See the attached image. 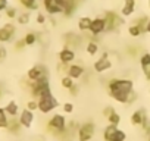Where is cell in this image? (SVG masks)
<instances>
[{
    "label": "cell",
    "mask_w": 150,
    "mask_h": 141,
    "mask_svg": "<svg viewBox=\"0 0 150 141\" xmlns=\"http://www.w3.org/2000/svg\"><path fill=\"white\" fill-rule=\"evenodd\" d=\"M19 3L27 11H37L38 9V2H34V0H19Z\"/></svg>",
    "instance_id": "cell-28"
},
{
    "label": "cell",
    "mask_w": 150,
    "mask_h": 141,
    "mask_svg": "<svg viewBox=\"0 0 150 141\" xmlns=\"http://www.w3.org/2000/svg\"><path fill=\"white\" fill-rule=\"evenodd\" d=\"M8 6H9V0H0V12L6 11Z\"/></svg>",
    "instance_id": "cell-41"
},
{
    "label": "cell",
    "mask_w": 150,
    "mask_h": 141,
    "mask_svg": "<svg viewBox=\"0 0 150 141\" xmlns=\"http://www.w3.org/2000/svg\"><path fill=\"white\" fill-rule=\"evenodd\" d=\"M93 35H100L106 31V22L103 19V16H97L94 19H91V25H90V30H88Z\"/></svg>",
    "instance_id": "cell-12"
},
{
    "label": "cell",
    "mask_w": 150,
    "mask_h": 141,
    "mask_svg": "<svg viewBox=\"0 0 150 141\" xmlns=\"http://www.w3.org/2000/svg\"><path fill=\"white\" fill-rule=\"evenodd\" d=\"M8 59V49L5 46H0V63Z\"/></svg>",
    "instance_id": "cell-36"
},
{
    "label": "cell",
    "mask_w": 150,
    "mask_h": 141,
    "mask_svg": "<svg viewBox=\"0 0 150 141\" xmlns=\"http://www.w3.org/2000/svg\"><path fill=\"white\" fill-rule=\"evenodd\" d=\"M30 19H31V13L30 12H21L16 16V21H18L19 25H28L30 24Z\"/></svg>",
    "instance_id": "cell-27"
},
{
    "label": "cell",
    "mask_w": 150,
    "mask_h": 141,
    "mask_svg": "<svg viewBox=\"0 0 150 141\" xmlns=\"http://www.w3.org/2000/svg\"><path fill=\"white\" fill-rule=\"evenodd\" d=\"M34 2H37V0H34Z\"/></svg>",
    "instance_id": "cell-49"
},
{
    "label": "cell",
    "mask_w": 150,
    "mask_h": 141,
    "mask_svg": "<svg viewBox=\"0 0 150 141\" xmlns=\"http://www.w3.org/2000/svg\"><path fill=\"white\" fill-rule=\"evenodd\" d=\"M0 21H2V15H0Z\"/></svg>",
    "instance_id": "cell-48"
},
{
    "label": "cell",
    "mask_w": 150,
    "mask_h": 141,
    "mask_svg": "<svg viewBox=\"0 0 150 141\" xmlns=\"http://www.w3.org/2000/svg\"><path fill=\"white\" fill-rule=\"evenodd\" d=\"M81 2V0H65V9H63V16L69 18L75 13V11H77L78 8V3Z\"/></svg>",
    "instance_id": "cell-17"
},
{
    "label": "cell",
    "mask_w": 150,
    "mask_h": 141,
    "mask_svg": "<svg viewBox=\"0 0 150 141\" xmlns=\"http://www.w3.org/2000/svg\"><path fill=\"white\" fill-rule=\"evenodd\" d=\"M147 118H149V116H147L146 109H137V110L132 112L129 121H131V123H132L134 126H141V123H143Z\"/></svg>",
    "instance_id": "cell-15"
},
{
    "label": "cell",
    "mask_w": 150,
    "mask_h": 141,
    "mask_svg": "<svg viewBox=\"0 0 150 141\" xmlns=\"http://www.w3.org/2000/svg\"><path fill=\"white\" fill-rule=\"evenodd\" d=\"M62 109H63V112H65V113H72L75 107H74V103L66 102V103H63V104H62Z\"/></svg>",
    "instance_id": "cell-35"
},
{
    "label": "cell",
    "mask_w": 150,
    "mask_h": 141,
    "mask_svg": "<svg viewBox=\"0 0 150 141\" xmlns=\"http://www.w3.org/2000/svg\"><path fill=\"white\" fill-rule=\"evenodd\" d=\"M108 91L115 102L128 104L129 96L134 91V82L128 78H112L108 82Z\"/></svg>",
    "instance_id": "cell-1"
},
{
    "label": "cell",
    "mask_w": 150,
    "mask_h": 141,
    "mask_svg": "<svg viewBox=\"0 0 150 141\" xmlns=\"http://www.w3.org/2000/svg\"><path fill=\"white\" fill-rule=\"evenodd\" d=\"M22 38H24V43H25L27 47L34 46V44L37 43V32H27Z\"/></svg>",
    "instance_id": "cell-25"
},
{
    "label": "cell",
    "mask_w": 150,
    "mask_h": 141,
    "mask_svg": "<svg viewBox=\"0 0 150 141\" xmlns=\"http://www.w3.org/2000/svg\"><path fill=\"white\" fill-rule=\"evenodd\" d=\"M60 141H71V140H60Z\"/></svg>",
    "instance_id": "cell-46"
},
{
    "label": "cell",
    "mask_w": 150,
    "mask_h": 141,
    "mask_svg": "<svg viewBox=\"0 0 150 141\" xmlns=\"http://www.w3.org/2000/svg\"><path fill=\"white\" fill-rule=\"evenodd\" d=\"M113 110H115V109H113L112 106H106V107L103 109V112H102V113H103V116H105V118H108V116H109Z\"/></svg>",
    "instance_id": "cell-40"
},
{
    "label": "cell",
    "mask_w": 150,
    "mask_h": 141,
    "mask_svg": "<svg viewBox=\"0 0 150 141\" xmlns=\"http://www.w3.org/2000/svg\"><path fill=\"white\" fill-rule=\"evenodd\" d=\"M110 68H112V62H110L109 54H108L106 51H105V53L102 54V57L97 59V60L94 62V65H93L94 72H97V74H103V72H106V70H109Z\"/></svg>",
    "instance_id": "cell-10"
},
{
    "label": "cell",
    "mask_w": 150,
    "mask_h": 141,
    "mask_svg": "<svg viewBox=\"0 0 150 141\" xmlns=\"http://www.w3.org/2000/svg\"><path fill=\"white\" fill-rule=\"evenodd\" d=\"M147 32H150V19H149V24H147Z\"/></svg>",
    "instance_id": "cell-44"
},
{
    "label": "cell",
    "mask_w": 150,
    "mask_h": 141,
    "mask_svg": "<svg viewBox=\"0 0 150 141\" xmlns=\"http://www.w3.org/2000/svg\"><path fill=\"white\" fill-rule=\"evenodd\" d=\"M118 126H115V125H106L105 126V129H103V141H113L115 140V135H116V132H118Z\"/></svg>",
    "instance_id": "cell-21"
},
{
    "label": "cell",
    "mask_w": 150,
    "mask_h": 141,
    "mask_svg": "<svg viewBox=\"0 0 150 141\" xmlns=\"http://www.w3.org/2000/svg\"><path fill=\"white\" fill-rule=\"evenodd\" d=\"M96 134V123L93 121L83 122L77 129V138L78 141H91Z\"/></svg>",
    "instance_id": "cell-5"
},
{
    "label": "cell",
    "mask_w": 150,
    "mask_h": 141,
    "mask_svg": "<svg viewBox=\"0 0 150 141\" xmlns=\"http://www.w3.org/2000/svg\"><path fill=\"white\" fill-rule=\"evenodd\" d=\"M141 128H143V131H144L146 134H150V119H149V118L141 123Z\"/></svg>",
    "instance_id": "cell-38"
},
{
    "label": "cell",
    "mask_w": 150,
    "mask_h": 141,
    "mask_svg": "<svg viewBox=\"0 0 150 141\" xmlns=\"http://www.w3.org/2000/svg\"><path fill=\"white\" fill-rule=\"evenodd\" d=\"M75 57H77V54H75V50L69 49V47H63L60 51H59V62L63 63V65H71L74 63Z\"/></svg>",
    "instance_id": "cell-14"
},
{
    "label": "cell",
    "mask_w": 150,
    "mask_h": 141,
    "mask_svg": "<svg viewBox=\"0 0 150 141\" xmlns=\"http://www.w3.org/2000/svg\"><path fill=\"white\" fill-rule=\"evenodd\" d=\"M125 140H127V134H125L122 129H118V132H116L113 141H125Z\"/></svg>",
    "instance_id": "cell-37"
},
{
    "label": "cell",
    "mask_w": 150,
    "mask_h": 141,
    "mask_svg": "<svg viewBox=\"0 0 150 141\" xmlns=\"http://www.w3.org/2000/svg\"><path fill=\"white\" fill-rule=\"evenodd\" d=\"M149 19L150 18H147L146 15H141V16H138L137 19H134V25H137L140 30H141V32L144 34V32H147V24H149Z\"/></svg>",
    "instance_id": "cell-22"
},
{
    "label": "cell",
    "mask_w": 150,
    "mask_h": 141,
    "mask_svg": "<svg viewBox=\"0 0 150 141\" xmlns=\"http://www.w3.org/2000/svg\"><path fill=\"white\" fill-rule=\"evenodd\" d=\"M128 34L131 35V37H140V35H143V32H141V30L137 27V25H129V28H128Z\"/></svg>",
    "instance_id": "cell-32"
},
{
    "label": "cell",
    "mask_w": 150,
    "mask_h": 141,
    "mask_svg": "<svg viewBox=\"0 0 150 141\" xmlns=\"http://www.w3.org/2000/svg\"><path fill=\"white\" fill-rule=\"evenodd\" d=\"M140 65H141V70L144 74V78L147 81H150V53H143L140 56Z\"/></svg>",
    "instance_id": "cell-16"
},
{
    "label": "cell",
    "mask_w": 150,
    "mask_h": 141,
    "mask_svg": "<svg viewBox=\"0 0 150 141\" xmlns=\"http://www.w3.org/2000/svg\"><path fill=\"white\" fill-rule=\"evenodd\" d=\"M149 9H150V0H149Z\"/></svg>",
    "instance_id": "cell-47"
},
{
    "label": "cell",
    "mask_w": 150,
    "mask_h": 141,
    "mask_svg": "<svg viewBox=\"0 0 150 141\" xmlns=\"http://www.w3.org/2000/svg\"><path fill=\"white\" fill-rule=\"evenodd\" d=\"M90 25H91V18H88V16H83V18L78 19V30H80L81 32L88 31V30H90Z\"/></svg>",
    "instance_id": "cell-23"
},
{
    "label": "cell",
    "mask_w": 150,
    "mask_h": 141,
    "mask_svg": "<svg viewBox=\"0 0 150 141\" xmlns=\"http://www.w3.org/2000/svg\"><path fill=\"white\" fill-rule=\"evenodd\" d=\"M3 109H5V112L8 113L9 118H16V116L19 115V104H18L15 100H9Z\"/></svg>",
    "instance_id": "cell-19"
},
{
    "label": "cell",
    "mask_w": 150,
    "mask_h": 141,
    "mask_svg": "<svg viewBox=\"0 0 150 141\" xmlns=\"http://www.w3.org/2000/svg\"><path fill=\"white\" fill-rule=\"evenodd\" d=\"M149 135V138H147V141H150V134H147Z\"/></svg>",
    "instance_id": "cell-45"
},
{
    "label": "cell",
    "mask_w": 150,
    "mask_h": 141,
    "mask_svg": "<svg viewBox=\"0 0 150 141\" xmlns=\"http://www.w3.org/2000/svg\"><path fill=\"white\" fill-rule=\"evenodd\" d=\"M74 84H75V81H74L71 77H68V75H65V77L60 80V85H62L65 90H69V88H71Z\"/></svg>",
    "instance_id": "cell-30"
},
{
    "label": "cell",
    "mask_w": 150,
    "mask_h": 141,
    "mask_svg": "<svg viewBox=\"0 0 150 141\" xmlns=\"http://www.w3.org/2000/svg\"><path fill=\"white\" fill-rule=\"evenodd\" d=\"M43 6H44L46 12H47L50 16L63 15L65 0H43Z\"/></svg>",
    "instance_id": "cell-8"
},
{
    "label": "cell",
    "mask_w": 150,
    "mask_h": 141,
    "mask_svg": "<svg viewBox=\"0 0 150 141\" xmlns=\"http://www.w3.org/2000/svg\"><path fill=\"white\" fill-rule=\"evenodd\" d=\"M5 12H6V16L9 19H16V16H18V9L15 6H8V9Z\"/></svg>",
    "instance_id": "cell-31"
},
{
    "label": "cell",
    "mask_w": 150,
    "mask_h": 141,
    "mask_svg": "<svg viewBox=\"0 0 150 141\" xmlns=\"http://www.w3.org/2000/svg\"><path fill=\"white\" fill-rule=\"evenodd\" d=\"M34 119H35L34 112L28 110L27 107H24V109L19 112V115H18V121H19L21 126H22V128H25V129H30V128L33 126Z\"/></svg>",
    "instance_id": "cell-9"
},
{
    "label": "cell",
    "mask_w": 150,
    "mask_h": 141,
    "mask_svg": "<svg viewBox=\"0 0 150 141\" xmlns=\"http://www.w3.org/2000/svg\"><path fill=\"white\" fill-rule=\"evenodd\" d=\"M37 24H46V15L37 13Z\"/></svg>",
    "instance_id": "cell-42"
},
{
    "label": "cell",
    "mask_w": 150,
    "mask_h": 141,
    "mask_svg": "<svg viewBox=\"0 0 150 141\" xmlns=\"http://www.w3.org/2000/svg\"><path fill=\"white\" fill-rule=\"evenodd\" d=\"M106 119H108L109 125H115V126H119V123H121V121H122V119H121V115H119L116 110H113Z\"/></svg>",
    "instance_id": "cell-26"
},
{
    "label": "cell",
    "mask_w": 150,
    "mask_h": 141,
    "mask_svg": "<svg viewBox=\"0 0 150 141\" xmlns=\"http://www.w3.org/2000/svg\"><path fill=\"white\" fill-rule=\"evenodd\" d=\"M47 131L53 135H63L68 132V122L65 115L62 113H54L47 122Z\"/></svg>",
    "instance_id": "cell-3"
},
{
    "label": "cell",
    "mask_w": 150,
    "mask_h": 141,
    "mask_svg": "<svg viewBox=\"0 0 150 141\" xmlns=\"http://www.w3.org/2000/svg\"><path fill=\"white\" fill-rule=\"evenodd\" d=\"M50 78H40L34 82L28 81V88H30V94L34 100H38L41 96L46 94H52V85H50Z\"/></svg>",
    "instance_id": "cell-2"
},
{
    "label": "cell",
    "mask_w": 150,
    "mask_h": 141,
    "mask_svg": "<svg viewBox=\"0 0 150 141\" xmlns=\"http://www.w3.org/2000/svg\"><path fill=\"white\" fill-rule=\"evenodd\" d=\"M135 11V0H124V6L121 9V16L127 18L131 16Z\"/></svg>",
    "instance_id": "cell-18"
},
{
    "label": "cell",
    "mask_w": 150,
    "mask_h": 141,
    "mask_svg": "<svg viewBox=\"0 0 150 141\" xmlns=\"http://www.w3.org/2000/svg\"><path fill=\"white\" fill-rule=\"evenodd\" d=\"M99 50H100V47H99V43H97V41L91 40V41H88V43H87L86 51H87L90 56H94V54H97V53H99Z\"/></svg>",
    "instance_id": "cell-24"
},
{
    "label": "cell",
    "mask_w": 150,
    "mask_h": 141,
    "mask_svg": "<svg viewBox=\"0 0 150 141\" xmlns=\"http://www.w3.org/2000/svg\"><path fill=\"white\" fill-rule=\"evenodd\" d=\"M37 103H38V112L43 113V115H49V113H52L53 110H56L59 107V100L53 96V93L41 96L37 100Z\"/></svg>",
    "instance_id": "cell-4"
},
{
    "label": "cell",
    "mask_w": 150,
    "mask_h": 141,
    "mask_svg": "<svg viewBox=\"0 0 150 141\" xmlns=\"http://www.w3.org/2000/svg\"><path fill=\"white\" fill-rule=\"evenodd\" d=\"M27 78L28 81L34 82L40 78H50V72H49V68L43 63H37L34 66H31L28 70H27Z\"/></svg>",
    "instance_id": "cell-6"
},
{
    "label": "cell",
    "mask_w": 150,
    "mask_h": 141,
    "mask_svg": "<svg viewBox=\"0 0 150 141\" xmlns=\"http://www.w3.org/2000/svg\"><path fill=\"white\" fill-rule=\"evenodd\" d=\"M8 122H9V116H8V113L5 112L3 107H0V129H6Z\"/></svg>",
    "instance_id": "cell-29"
},
{
    "label": "cell",
    "mask_w": 150,
    "mask_h": 141,
    "mask_svg": "<svg viewBox=\"0 0 150 141\" xmlns=\"http://www.w3.org/2000/svg\"><path fill=\"white\" fill-rule=\"evenodd\" d=\"M24 47H25V43H24V38H21V40H18V41L15 43V50H18V51H19V50H22Z\"/></svg>",
    "instance_id": "cell-39"
},
{
    "label": "cell",
    "mask_w": 150,
    "mask_h": 141,
    "mask_svg": "<svg viewBox=\"0 0 150 141\" xmlns=\"http://www.w3.org/2000/svg\"><path fill=\"white\" fill-rule=\"evenodd\" d=\"M28 110H31V112H37L38 110V103H37V100H34V99H31V100H28L27 102V106H25Z\"/></svg>",
    "instance_id": "cell-33"
},
{
    "label": "cell",
    "mask_w": 150,
    "mask_h": 141,
    "mask_svg": "<svg viewBox=\"0 0 150 141\" xmlns=\"http://www.w3.org/2000/svg\"><path fill=\"white\" fill-rule=\"evenodd\" d=\"M15 32H16V27L9 22V24H5L2 28H0V43H9L13 40L15 37Z\"/></svg>",
    "instance_id": "cell-11"
},
{
    "label": "cell",
    "mask_w": 150,
    "mask_h": 141,
    "mask_svg": "<svg viewBox=\"0 0 150 141\" xmlns=\"http://www.w3.org/2000/svg\"><path fill=\"white\" fill-rule=\"evenodd\" d=\"M105 22H106V32H112V31H116L119 27H122L124 24V18L121 15H118L116 12L113 11H108L105 12V16H103Z\"/></svg>",
    "instance_id": "cell-7"
},
{
    "label": "cell",
    "mask_w": 150,
    "mask_h": 141,
    "mask_svg": "<svg viewBox=\"0 0 150 141\" xmlns=\"http://www.w3.org/2000/svg\"><path fill=\"white\" fill-rule=\"evenodd\" d=\"M5 97V87H3V84L0 82V100H2Z\"/></svg>",
    "instance_id": "cell-43"
},
{
    "label": "cell",
    "mask_w": 150,
    "mask_h": 141,
    "mask_svg": "<svg viewBox=\"0 0 150 141\" xmlns=\"http://www.w3.org/2000/svg\"><path fill=\"white\" fill-rule=\"evenodd\" d=\"M80 88H81V85L80 84H77V82H75L68 91H69V96H72V97H77L78 94H80Z\"/></svg>",
    "instance_id": "cell-34"
},
{
    "label": "cell",
    "mask_w": 150,
    "mask_h": 141,
    "mask_svg": "<svg viewBox=\"0 0 150 141\" xmlns=\"http://www.w3.org/2000/svg\"><path fill=\"white\" fill-rule=\"evenodd\" d=\"M84 74H86V68L81 66V65H78V63H71L68 66V70H66V75L71 77L74 81L75 80H80Z\"/></svg>",
    "instance_id": "cell-13"
},
{
    "label": "cell",
    "mask_w": 150,
    "mask_h": 141,
    "mask_svg": "<svg viewBox=\"0 0 150 141\" xmlns=\"http://www.w3.org/2000/svg\"><path fill=\"white\" fill-rule=\"evenodd\" d=\"M6 129H8L9 134H12V135H18V134L21 132V129H22V126H21L18 118H9V122H8Z\"/></svg>",
    "instance_id": "cell-20"
}]
</instances>
